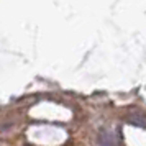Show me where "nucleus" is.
<instances>
[{
    "instance_id": "f257e3e1",
    "label": "nucleus",
    "mask_w": 146,
    "mask_h": 146,
    "mask_svg": "<svg viewBox=\"0 0 146 146\" xmlns=\"http://www.w3.org/2000/svg\"><path fill=\"white\" fill-rule=\"evenodd\" d=\"M126 121L130 123V125H136V126H146V117L143 113H131V115H128V118Z\"/></svg>"
},
{
    "instance_id": "f03ea898",
    "label": "nucleus",
    "mask_w": 146,
    "mask_h": 146,
    "mask_svg": "<svg viewBox=\"0 0 146 146\" xmlns=\"http://www.w3.org/2000/svg\"><path fill=\"white\" fill-rule=\"evenodd\" d=\"M99 146H115V139L108 131H102L99 136Z\"/></svg>"
}]
</instances>
